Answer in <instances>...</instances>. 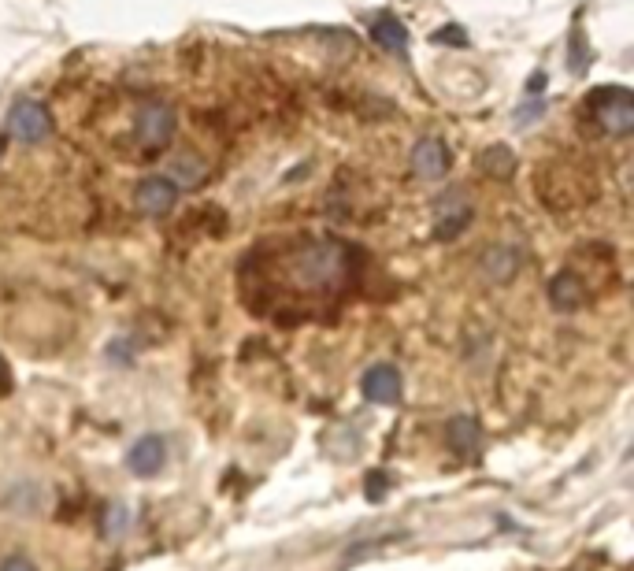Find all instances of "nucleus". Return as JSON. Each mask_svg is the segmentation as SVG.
I'll return each instance as SVG.
<instances>
[{"mask_svg": "<svg viewBox=\"0 0 634 571\" xmlns=\"http://www.w3.org/2000/svg\"><path fill=\"white\" fill-rule=\"evenodd\" d=\"M8 134L26 145H34V141L49 138L52 134V115L45 104L38 101H19L12 104V112H8Z\"/></svg>", "mask_w": 634, "mask_h": 571, "instance_id": "f03ea898", "label": "nucleus"}, {"mask_svg": "<svg viewBox=\"0 0 634 571\" xmlns=\"http://www.w3.org/2000/svg\"><path fill=\"white\" fill-rule=\"evenodd\" d=\"M590 112L601 127L616 134V138H627L634 130V97L631 89L623 86H605L590 93Z\"/></svg>", "mask_w": 634, "mask_h": 571, "instance_id": "f257e3e1", "label": "nucleus"}, {"mask_svg": "<svg viewBox=\"0 0 634 571\" xmlns=\"http://www.w3.org/2000/svg\"><path fill=\"white\" fill-rule=\"evenodd\" d=\"M0 160H4V138H0Z\"/></svg>", "mask_w": 634, "mask_h": 571, "instance_id": "f3484780", "label": "nucleus"}, {"mask_svg": "<svg viewBox=\"0 0 634 571\" xmlns=\"http://www.w3.org/2000/svg\"><path fill=\"white\" fill-rule=\"evenodd\" d=\"M134 201H138V212H145V216H167L171 208H175L178 201V190L171 178H145L138 186V193H134Z\"/></svg>", "mask_w": 634, "mask_h": 571, "instance_id": "39448f33", "label": "nucleus"}, {"mask_svg": "<svg viewBox=\"0 0 634 571\" xmlns=\"http://www.w3.org/2000/svg\"><path fill=\"white\" fill-rule=\"evenodd\" d=\"M371 38L379 41L386 52H394V56H405L408 52V30L405 23H397L394 15H379V19L371 23Z\"/></svg>", "mask_w": 634, "mask_h": 571, "instance_id": "9d476101", "label": "nucleus"}, {"mask_svg": "<svg viewBox=\"0 0 634 571\" xmlns=\"http://www.w3.org/2000/svg\"><path fill=\"white\" fill-rule=\"evenodd\" d=\"M360 390H364V397L375 401V405H397V397H401V371L390 368V364H375V368L364 375Z\"/></svg>", "mask_w": 634, "mask_h": 571, "instance_id": "423d86ee", "label": "nucleus"}, {"mask_svg": "<svg viewBox=\"0 0 634 571\" xmlns=\"http://www.w3.org/2000/svg\"><path fill=\"white\" fill-rule=\"evenodd\" d=\"M0 571H38V568H34V560H30V557L15 553V557H8L4 564H0Z\"/></svg>", "mask_w": 634, "mask_h": 571, "instance_id": "4468645a", "label": "nucleus"}, {"mask_svg": "<svg viewBox=\"0 0 634 571\" xmlns=\"http://www.w3.org/2000/svg\"><path fill=\"white\" fill-rule=\"evenodd\" d=\"M175 134V112L167 104H145L138 112V138L149 149H164Z\"/></svg>", "mask_w": 634, "mask_h": 571, "instance_id": "7ed1b4c3", "label": "nucleus"}, {"mask_svg": "<svg viewBox=\"0 0 634 571\" xmlns=\"http://www.w3.org/2000/svg\"><path fill=\"white\" fill-rule=\"evenodd\" d=\"M479 167L486 171V175L508 178V175H512V167H516V156L508 153L505 145H494V149H486V153L479 156Z\"/></svg>", "mask_w": 634, "mask_h": 571, "instance_id": "f8f14e48", "label": "nucleus"}, {"mask_svg": "<svg viewBox=\"0 0 634 571\" xmlns=\"http://www.w3.org/2000/svg\"><path fill=\"white\" fill-rule=\"evenodd\" d=\"M471 219V208L464 201V193H445L442 201H438V238H453L464 230V223Z\"/></svg>", "mask_w": 634, "mask_h": 571, "instance_id": "6e6552de", "label": "nucleus"}, {"mask_svg": "<svg viewBox=\"0 0 634 571\" xmlns=\"http://www.w3.org/2000/svg\"><path fill=\"white\" fill-rule=\"evenodd\" d=\"M412 171H416L419 178H427V182H434V178H442L445 171H449V149H445L442 138H423L412 149Z\"/></svg>", "mask_w": 634, "mask_h": 571, "instance_id": "0eeeda50", "label": "nucleus"}, {"mask_svg": "<svg viewBox=\"0 0 634 571\" xmlns=\"http://www.w3.org/2000/svg\"><path fill=\"white\" fill-rule=\"evenodd\" d=\"M449 445L457 449L460 457H475V445H479V427L471 419H457L449 423Z\"/></svg>", "mask_w": 634, "mask_h": 571, "instance_id": "9b49d317", "label": "nucleus"}, {"mask_svg": "<svg viewBox=\"0 0 634 571\" xmlns=\"http://www.w3.org/2000/svg\"><path fill=\"white\" fill-rule=\"evenodd\" d=\"M434 41H457V45H468V38L460 34L457 26H445V30H438V34H434Z\"/></svg>", "mask_w": 634, "mask_h": 571, "instance_id": "2eb2a0df", "label": "nucleus"}, {"mask_svg": "<svg viewBox=\"0 0 634 571\" xmlns=\"http://www.w3.org/2000/svg\"><path fill=\"white\" fill-rule=\"evenodd\" d=\"M130 471L138 475V479H153V475H160L167 464V445L160 434H145V438H138L134 442V449H130L127 457Z\"/></svg>", "mask_w": 634, "mask_h": 571, "instance_id": "20e7f679", "label": "nucleus"}, {"mask_svg": "<svg viewBox=\"0 0 634 571\" xmlns=\"http://www.w3.org/2000/svg\"><path fill=\"white\" fill-rule=\"evenodd\" d=\"M171 175H175L182 186H197V182L204 178V171L197 160H175V164H171Z\"/></svg>", "mask_w": 634, "mask_h": 571, "instance_id": "ddd939ff", "label": "nucleus"}, {"mask_svg": "<svg viewBox=\"0 0 634 571\" xmlns=\"http://www.w3.org/2000/svg\"><path fill=\"white\" fill-rule=\"evenodd\" d=\"M549 301L560 308V312H575V308H583L586 301V286L579 275H571V271H560L557 279L549 282Z\"/></svg>", "mask_w": 634, "mask_h": 571, "instance_id": "1a4fd4ad", "label": "nucleus"}, {"mask_svg": "<svg viewBox=\"0 0 634 571\" xmlns=\"http://www.w3.org/2000/svg\"><path fill=\"white\" fill-rule=\"evenodd\" d=\"M0 386H4V360H0Z\"/></svg>", "mask_w": 634, "mask_h": 571, "instance_id": "dca6fc26", "label": "nucleus"}]
</instances>
